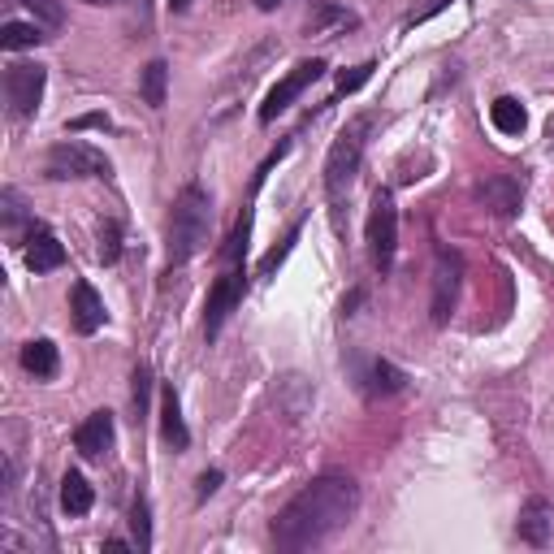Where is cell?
<instances>
[{
	"instance_id": "cell-1",
	"label": "cell",
	"mask_w": 554,
	"mask_h": 554,
	"mask_svg": "<svg viewBox=\"0 0 554 554\" xmlns=\"http://www.w3.org/2000/svg\"><path fill=\"white\" fill-rule=\"evenodd\" d=\"M360 507V485L347 472H321L316 481H308L290 503L277 511L273 520V546L277 550H312L329 542L338 529H347V520Z\"/></svg>"
},
{
	"instance_id": "cell-2",
	"label": "cell",
	"mask_w": 554,
	"mask_h": 554,
	"mask_svg": "<svg viewBox=\"0 0 554 554\" xmlns=\"http://www.w3.org/2000/svg\"><path fill=\"white\" fill-rule=\"evenodd\" d=\"M208 226H213V195L200 182L182 187L169 213V269H182L208 247Z\"/></svg>"
},
{
	"instance_id": "cell-3",
	"label": "cell",
	"mask_w": 554,
	"mask_h": 554,
	"mask_svg": "<svg viewBox=\"0 0 554 554\" xmlns=\"http://www.w3.org/2000/svg\"><path fill=\"white\" fill-rule=\"evenodd\" d=\"M373 126H377L373 113L355 117V122H347L338 130L334 148H329V156H325V195H329V208H334V221H342V204H347V191H351V182L364 165V148H368Z\"/></svg>"
},
{
	"instance_id": "cell-4",
	"label": "cell",
	"mask_w": 554,
	"mask_h": 554,
	"mask_svg": "<svg viewBox=\"0 0 554 554\" xmlns=\"http://www.w3.org/2000/svg\"><path fill=\"white\" fill-rule=\"evenodd\" d=\"M247 295V269L243 260H221V273L213 290H208V303H204V338H217L226 321L239 312V303Z\"/></svg>"
},
{
	"instance_id": "cell-5",
	"label": "cell",
	"mask_w": 554,
	"mask_h": 554,
	"mask_svg": "<svg viewBox=\"0 0 554 554\" xmlns=\"http://www.w3.org/2000/svg\"><path fill=\"white\" fill-rule=\"evenodd\" d=\"M368 256H373L377 273H390L394 256H399V208H394L390 191H377L373 208H368Z\"/></svg>"
},
{
	"instance_id": "cell-6",
	"label": "cell",
	"mask_w": 554,
	"mask_h": 554,
	"mask_svg": "<svg viewBox=\"0 0 554 554\" xmlns=\"http://www.w3.org/2000/svg\"><path fill=\"white\" fill-rule=\"evenodd\" d=\"M48 178L57 182H70V178H109V156H104L100 148H91V143H78V139H65L57 143V148L48 152Z\"/></svg>"
},
{
	"instance_id": "cell-7",
	"label": "cell",
	"mask_w": 554,
	"mask_h": 554,
	"mask_svg": "<svg viewBox=\"0 0 554 554\" xmlns=\"http://www.w3.org/2000/svg\"><path fill=\"white\" fill-rule=\"evenodd\" d=\"M48 87V70L39 61H18L5 70V104L13 117H35L39 100H44Z\"/></svg>"
},
{
	"instance_id": "cell-8",
	"label": "cell",
	"mask_w": 554,
	"mask_h": 554,
	"mask_svg": "<svg viewBox=\"0 0 554 554\" xmlns=\"http://www.w3.org/2000/svg\"><path fill=\"white\" fill-rule=\"evenodd\" d=\"M459 286H464V256L451 252V247H438V256H433V303H429L433 325L451 321L459 303Z\"/></svg>"
},
{
	"instance_id": "cell-9",
	"label": "cell",
	"mask_w": 554,
	"mask_h": 554,
	"mask_svg": "<svg viewBox=\"0 0 554 554\" xmlns=\"http://www.w3.org/2000/svg\"><path fill=\"white\" fill-rule=\"evenodd\" d=\"M325 70H329V65H325L321 57H312V61H299L286 78H277V87L265 96V104H260V122H265V126L277 122V117H282V113L290 109V104H295V100H299L303 91H308Z\"/></svg>"
},
{
	"instance_id": "cell-10",
	"label": "cell",
	"mask_w": 554,
	"mask_h": 554,
	"mask_svg": "<svg viewBox=\"0 0 554 554\" xmlns=\"http://www.w3.org/2000/svg\"><path fill=\"white\" fill-rule=\"evenodd\" d=\"M113 442H117V420H113V412H91L83 425H78V433H74L78 455H87V459H104V455L113 451Z\"/></svg>"
},
{
	"instance_id": "cell-11",
	"label": "cell",
	"mask_w": 554,
	"mask_h": 554,
	"mask_svg": "<svg viewBox=\"0 0 554 554\" xmlns=\"http://www.w3.org/2000/svg\"><path fill=\"white\" fill-rule=\"evenodd\" d=\"M477 200L498 217H516V208L524 200V182L516 174H494V178H485L477 187Z\"/></svg>"
},
{
	"instance_id": "cell-12",
	"label": "cell",
	"mask_w": 554,
	"mask_h": 554,
	"mask_svg": "<svg viewBox=\"0 0 554 554\" xmlns=\"http://www.w3.org/2000/svg\"><path fill=\"white\" fill-rule=\"evenodd\" d=\"M22 260H26V269H31V273H52V269L65 265V247L48 226H35L31 234H26Z\"/></svg>"
},
{
	"instance_id": "cell-13",
	"label": "cell",
	"mask_w": 554,
	"mask_h": 554,
	"mask_svg": "<svg viewBox=\"0 0 554 554\" xmlns=\"http://www.w3.org/2000/svg\"><path fill=\"white\" fill-rule=\"evenodd\" d=\"M70 321H74L78 334H96V329H104V321H109L104 299L96 295V286H91V282H74V290H70Z\"/></svg>"
},
{
	"instance_id": "cell-14",
	"label": "cell",
	"mask_w": 554,
	"mask_h": 554,
	"mask_svg": "<svg viewBox=\"0 0 554 554\" xmlns=\"http://www.w3.org/2000/svg\"><path fill=\"white\" fill-rule=\"evenodd\" d=\"M516 533H520V542H529V546H546L550 542V537H554V511H550L546 498H529V503L520 507Z\"/></svg>"
},
{
	"instance_id": "cell-15",
	"label": "cell",
	"mask_w": 554,
	"mask_h": 554,
	"mask_svg": "<svg viewBox=\"0 0 554 554\" xmlns=\"http://www.w3.org/2000/svg\"><path fill=\"white\" fill-rule=\"evenodd\" d=\"M161 433H165V442L174 446V451H187V446H191V429H187V420H182V403H178L174 386L161 390Z\"/></svg>"
},
{
	"instance_id": "cell-16",
	"label": "cell",
	"mask_w": 554,
	"mask_h": 554,
	"mask_svg": "<svg viewBox=\"0 0 554 554\" xmlns=\"http://www.w3.org/2000/svg\"><path fill=\"white\" fill-rule=\"evenodd\" d=\"M351 26H360L351 9L334 5V0H312L308 9V35H329V31H351Z\"/></svg>"
},
{
	"instance_id": "cell-17",
	"label": "cell",
	"mask_w": 554,
	"mask_h": 554,
	"mask_svg": "<svg viewBox=\"0 0 554 554\" xmlns=\"http://www.w3.org/2000/svg\"><path fill=\"white\" fill-rule=\"evenodd\" d=\"M22 368H26V373H31V377H39V381L57 377V368H61L57 342H48V338H35V342H26V347H22Z\"/></svg>"
},
{
	"instance_id": "cell-18",
	"label": "cell",
	"mask_w": 554,
	"mask_h": 554,
	"mask_svg": "<svg viewBox=\"0 0 554 554\" xmlns=\"http://www.w3.org/2000/svg\"><path fill=\"white\" fill-rule=\"evenodd\" d=\"M91 503H96L91 481L83 477V472H65V481H61V511L65 516H87Z\"/></svg>"
},
{
	"instance_id": "cell-19",
	"label": "cell",
	"mask_w": 554,
	"mask_h": 554,
	"mask_svg": "<svg viewBox=\"0 0 554 554\" xmlns=\"http://www.w3.org/2000/svg\"><path fill=\"white\" fill-rule=\"evenodd\" d=\"M139 96L148 109H165V96H169V65L156 57L143 65V74H139Z\"/></svg>"
},
{
	"instance_id": "cell-20",
	"label": "cell",
	"mask_w": 554,
	"mask_h": 554,
	"mask_svg": "<svg viewBox=\"0 0 554 554\" xmlns=\"http://www.w3.org/2000/svg\"><path fill=\"white\" fill-rule=\"evenodd\" d=\"M490 122L498 135H524V126H529V113H524V104L516 96H498L490 104Z\"/></svg>"
},
{
	"instance_id": "cell-21",
	"label": "cell",
	"mask_w": 554,
	"mask_h": 554,
	"mask_svg": "<svg viewBox=\"0 0 554 554\" xmlns=\"http://www.w3.org/2000/svg\"><path fill=\"white\" fill-rule=\"evenodd\" d=\"M364 381H368L364 390L377 399V394H399L407 386V373L399 364H390V360H373V364H368V373H364Z\"/></svg>"
},
{
	"instance_id": "cell-22",
	"label": "cell",
	"mask_w": 554,
	"mask_h": 554,
	"mask_svg": "<svg viewBox=\"0 0 554 554\" xmlns=\"http://www.w3.org/2000/svg\"><path fill=\"white\" fill-rule=\"evenodd\" d=\"M48 31L39 22H5L0 26V48H9V52H22V48H35V44H44Z\"/></svg>"
},
{
	"instance_id": "cell-23",
	"label": "cell",
	"mask_w": 554,
	"mask_h": 554,
	"mask_svg": "<svg viewBox=\"0 0 554 554\" xmlns=\"http://www.w3.org/2000/svg\"><path fill=\"white\" fill-rule=\"evenodd\" d=\"M22 9H31L35 13V22L44 26V31H61L65 26V9H61V0H18Z\"/></svg>"
},
{
	"instance_id": "cell-24",
	"label": "cell",
	"mask_w": 554,
	"mask_h": 554,
	"mask_svg": "<svg viewBox=\"0 0 554 554\" xmlns=\"http://www.w3.org/2000/svg\"><path fill=\"white\" fill-rule=\"evenodd\" d=\"M96 256H100V265H117V256H122V221H104L100 226Z\"/></svg>"
},
{
	"instance_id": "cell-25",
	"label": "cell",
	"mask_w": 554,
	"mask_h": 554,
	"mask_svg": "<svg viewBox=\"0 0 554 554\" xmlns=\"http://www.w3.org/2000/svg\"><path fill=\"white\" fill-rule=\"evenodd\" d=\"M130 529H135V546L139 550H152V511H148V498H135V511H130Z\"/></svg>"
},
{
	"instance_id": "cell-26",
	"label": "cell",
	"mask_w": 554,
	"mask_h": 554,
	"mask_svg": "<svg viewBox=\"0 0 554 554\" xmlns=\"http://www.w3.org/2000/svg\"><path fill=\"white\" fill-rule=\"evenodd\" d=\"M152 412V368L139 364L135 368V420H143Z\"/></svg>"
},
{
	"instance_id": "cell-27",
	"label": "cell",
	"mask_w": 554,
	"mask_h": 554,
	"mask_svg": "<svg viewBox=\"0 0 554 554\" xmlns=\"http://www.w3.org/2000/svg\"><path fill=\"white\" fill-rule=\"evenodd\" d=\"M295 243H299V226H290V234L282 239V247H273V252L260 260V277H273L277 269H282V260L290 256V247H295Z\"/></svg>"
},
{
	"instance_id": "cell-28",
	"label": "cell",
	"mask_w": 554,
	"mask_h": 554,
	"mask_svg": "<svg viewBox=\"0 0 554 554\" xmlns=\"http://www.w3.org/2000/svg\"><path fill=\"white\" fill-rule=\"evenodd\" d=\"M373 70H377V65H373V61L355 65V70H351V74H347V70H342V74H338V87H334V91H338V96H351V91H360V87L368 83V78H373Z\"/></svg>"
},
{
	"instance_id": "cell-29",
	"label": "cell",
	"mask_w": 554,
	"mask_h": 554,
	"mask_svg": "<svg viewBox=\"0 0 554 554\" xmlns=\"http://www.w3.org/2000/svg\"><path fill=\"white\" fill-rule=\"evenodd\" d=\"M0 200H5V230H9V239L18 243V230H22V221H26V213H22V195H18V191H5Z\"/></svg>"
},
{
	"instance_id": "cell-30",
	"label": "cell",
	"mask_w": 554,
	"mask_h": 554,
	"mask_svg": "<svg viewBox=\"0 0 554 554\" xmlns=\"http://www.w3.org/2000/svg\"><path fill=\"white\" fill-rule=\"evenodd\" d=\"M446 5H451V0H416L412 13H407V26H412V22H429L433 13H442Z\"/></svg>"
},
{
	"instance_id": "cell-31",
	"label": "cell",
	"mask_w": 554,
	"mask_h": 554,
	"mask_svg": "<svg viewBox=\"0 0 554 554\" xmlns=\"http://www.w3.org/2000/svg\"><path fill=\"white\" fill-rule=\"evenodd\" d=\"M217 485H221V468H208L200 477V485H195V498H200V503H204V498H213Z\"/></svg>"
},
{
	"instance_id": "cell-32",
	"label": "cell",
	"mask_w": 554,
	"mask_h": 554,
	"mask_svg": "<svg viewBox=\"0 0 554 554\" xmlns=\"http://www.w3.org/2000/svg\"><path fill=\"white\" fill-rule=\"evenodd\" d=\"M91 126H104V130H109V117H104V113H83V117H74V122H70V135H78V130H91Z\"/></svg>"
},
{
	"instance_id": "cell-33",
	"label": "cell",
	"mask_w": 554,
	"mask_h": 554,
	"mask_svg": "<svg viewBox=\"0 0 554 554\" xmlns=\"http://www.w3.org/2000/svg\"><path fill=\"white\" fill-rule=\"evenodd\" d=\"M360 299H364V290H351V295L342 299V316H351L355 308H360Z\"/></svg>"
},
{
	"instance_id": "cell-34",
	"label": "cell",
	"mask_w": 554,
	"mask_h": 554,
	"mask_svg": "<svg viewBox=\"0 0 554 554\" xmlns=\"http://www.w3.org/2000/svg\"><path fill=\"white\" fill-rule=\"evenodd\" d=\"M104 550H113V554H126V550H139V546L122 542V537H109V542H104Z\"/></svg>"
},
{
	"instance_id": "cell-35",
	"label": "cell",
	"mask_w": 554,
	"mask_h": 554,
	"mask_svg": "<svg viewBox=\"0 0 554 554\" xmlns=\"http://www.w3.org/2000/svg\"><path fill=\"white\" fill-rule=\"evenodd\" d=\"M169 9H174V13H187V9H191V0H169Z\"/></svg>"
},
{
	"instance_id": "cell-36",
	"label": "cell",
	"mask_w": 554,
	"mask_h": 554,
	"mask_svg": "<svg viewBox=\"0 0 554 554\" xmlns=\"http://www.w3.org/2000/svg\"><path fill=\"white\" fill-rule=\"evenodd\" d=\"M277 5H282V0H256V9H265V13H273Z\"/></svg>"
},
{
	"instance_id": "cell-37",
	"label": "cell",
	"mask_w": 554,
	"mask_h": 554,
	"mask_svg": "<svg viewBox=\"0 0 554 554\" xmlns=\"http://www.w3.org/2000/svg\"><path fill=\"white\" fill-rule=\"evenodd\" d=\"M83 5H113V0H83Z\"/></svg>"
}]
</instances>
